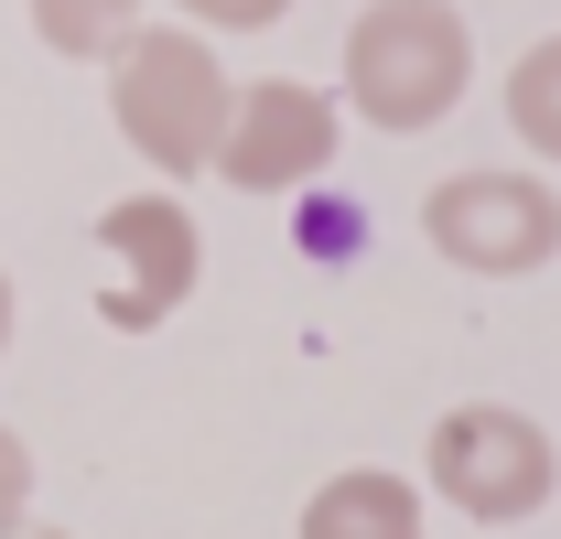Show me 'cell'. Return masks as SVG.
Returning <instances> with one entry per match:
<instances>
[{
    "mask_svg": "<svg viewBox=\"0 0 561 539\" xmlns=\"http://www.w3.org/2000/svg\"><path fill=\"white\" fill-rule=\"evenodd\" d=\"M476 87V33L454 0H367L346 33V108L367 130H443Z\"/></svg>",
    "mask_w": 561,
    "mask_h": 539,
    "instance_id": "6da1fadb",
    "label": "cell"
},
{
    "mask_svg": "<svg viewBox=\"0 0 561 539\" xmlns=\"http://www.w3.org/2000/svg\"><path fill=\"white\" fill-rule=\"evenodd\" d=\"M227 66H216V44L184 22V33H151L140 22L130 44L108 55V119L130 140L151 173H206L216 162V130H227Z\"/></svg>",
    "mask_w": 561,
    "mask_h": 539,
    "instance_id": "7a4b0ae2",
    "label": "cell"
},
{
    "mask_svg": "<svg viewBox=\"0 0 561 539\" xmlns=\"http://www.w3.org/2000/svg\"><path fill=\"white\" fill-rule=\"evenodd\" d=\"M421 474H432V496H443V507H465L476 529H518V518H540V507H551L561 454H551V432H540L529 410L465 400V410H443V421H432Z\"/></svg>",
    "mask_w": 561,
    "mask_h": 539,
    "instance_id": "3957f363",
    "label": "cell"
},
{
    "mask_svg": "<svg viewBox=\"0 0 561 539\" xmlns=\"http://www.w3.org/2000/svg\"><path fill=\"white\" fill-rule=\"evenodd\" d=\"M421 238L476 280H529L561 260V195L540 173H454L421 205Z\"/></svg>",
    "mask_w": 561,
    "mask_h": 539,
    "instance_id": "277c9868",
    "label": "cell"
},
{
    "mask_svg": "<svg viewBox=\"0 0 561 539\" xmlns=\"http://www.w3.org/2000/svg\"><path fill=\"white\" fill-rule=\"evenodd\" d=\"M335 130H346V108L324 98V87H302V76H260V87H238L227 98V130H216V184H238V195H291V184H313L324 162H335Z\"/></svg>",
    "mask_w": 561,
    "mask_h": 539,
    "instance_id": "5b68a950",
    "label": "cell"
},
{
    "mask_svg": "<svg viewBox=\"0 0 561 539\" xmlns=\"http://www.w3.org/2000/svg\"><path fill=\"white\" fill-rule=\"evenodd\" d=\"M98 249H108V291H98V313L119 324V335H151L162 313H184V291H195V270H206V238H195V216L184 195H119L98 216Z\"/></svg>",
    "mask_w": 561,
    "mask_h": 539,
    "instance_id": "8992f818",
    "label": "cell"
},
{
    "mask_svg": "<svg viewBox=\"0 0 561 539\" xmlns=\"http://www.w3.org/2000/svg\"><path fill=\"white\" fill-rule=\"evenodd\" d=\"M302 539H421L411 474H389V465L324 474V485H313V507H302Z\"/></svg>",
    "mask_w": 561,
    "mask_h": 539,
    "instance_id": "52a82bcc",
    "label": "cell"
},
{
    "mask_svg": "<svg viewBox=\"0 0 561 539\" xmlns=\"http://www.w3.org/2000/svg\"><path fill=\"white\" fill-rule=\"evenodd\" d=\"M140 11H151V0H33V33H44L55 55H76V66H108L140 33Z\"/></svg>",
    "mask_w": 561,
    "mask_h": 539,
    "instance_id": "ba28073f",
    "label": "cell"
},
{
    "mask_svg": "<svg viewBox=\"0 0 561 539\" xmlns=\"http://www.w3.org/2000/svg\"><path fill=\"white\" fill-rule=\"evenodd\" d=\"M507 130L529 140L540 162H561V33H551V44H529V55L507 66Z\"/></svg>",
    "mask_w": 561,
    "mask_h": 539,
    "instance_id": "9c48e42d",
    "label": "cell"
},
{
    "mask_svg": "<svg viewBox=\"0 0 561 539\" xmlns=\"http://www.w3.org/2000/svg\"><path fill=\"white\" fill-rule=\"evenodd\" d=\"M173 11H184L195 33H271L291 0H173Z\"/></svg>",
    "mask_w": 561,
    "mask_h": 539,
    "instance_id": "30bf717a",
    "label": "cell"
},
{
    "mask_svg": "<svg viewBox=\"0 0 561 539\" xmlns=\"http://www.w3.org/2000/svg\"><path fill=\"white\" fill-rule=\"evenodd\" d=\"M33 518V454H22V432H0V539Z\"/></svg>",
    "mask_w": 561,
    "mask_h": 539,
    "instance_id": "8fae6325",
    "label": "cell"
},
{
    "mask_svg": "<svg viewBox=\"0 0 561 539\" xmlns=\"http://www.w3.org/2000/svg\"><path fill=\"white\" fill-rule=\"evenodd\" d=\"M0 356H11V270H0Z\"/></svg>",
    "mask_w": 561,
    "mask_h": 539,
    "instance_id": "7c38bea8",
    "label": "cell"
},
{
    "mask_svg": "<svg viewBox=\"0 0 561 539\" xmlns=\"http://www.w3.org/2000/svg\"><path fill=\"white\" fill-rule=\"evenodd\" d=\"M11 539H66V529H33V518H22V529H11Z\"/></svg>",
    "mask_w": 561,
    "mask_h": 539,
    "instance_id": "4fadbf2b",
    "label": "cell"
}]
</instances>
